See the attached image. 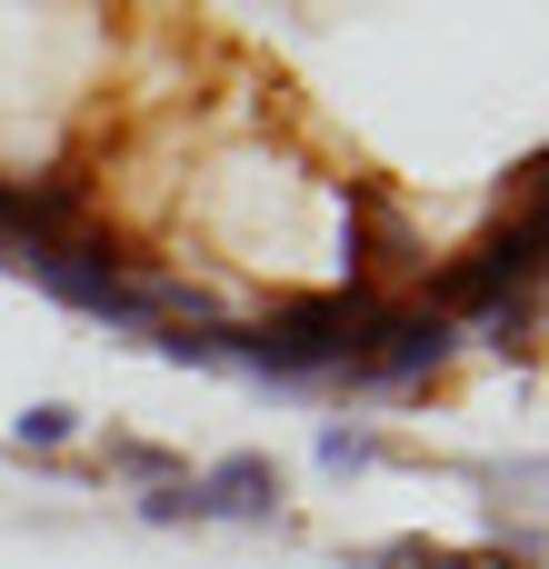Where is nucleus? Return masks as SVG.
<instances>
[{
    "label": "nucleus",
    "instance_id": "f257e3e1",
    "mask_svg": "<svg viewBox=\"0 0 549 569\" xmlns=\"http://www.w3.org/2000/svg\"><path fill=\"white\" fill-rule=\"evenodd\" d=\"M380 300H390V290H360V280H340V290H290V300H270L260 320H230V360L260 370V380H280V390H320V380L350 370V350H360V330L380 320Z\"/></svg>",
    "mask_w": 549,
    "mask_h": 569
},
{
    "label": "nucleus",
    "instance_id": "f03ea898",
    "mask_svg": "<svg viewBox=\"0 0 549 569\" xmlns=\"http://www.w3.org/2000/svg\"><path fill=\"white\" fill-rule=\"evenodd\" d=\"M530 290H540V210H510V220L480 230L450 270H430L410 300L460 330V320H490V310H510V300H530Z\"/></svg>",
    "mask_w": 549,
    "mask_h": 569
},
{
    "label": "nucleus",
    "instance_id": "7ed1b4c3",
    "mask_svg": "<svg viewBox=\"0 0 549 569\" xmlns=\"http://www.w3.org/2000/svg\"><path fill=\"white\" fill-rule=\"evenodd\" d=\"M450 350H460V330L440 320V310H420L410 290H390L380 300V320L360 330V350H350V390H420V380H440L450 370Z\"/></svg>",
    "mask_w": 549,
    "mask_h": 569
},
{
    "label": "nucleus",
    "instance_id": "20e7f679",
    "mask_svg": "<svg viewBox=\"0 0 549 569\" xmlns=\"http://www.w3.org/2000/svg\"><path fill=\"white\" fill-rule=\"evenodd\" d=\"M130 270H140V260H130L100 220H80L70 240H50V250H30V260H20V280H40L50 300H70V310H90V320H120Z\"/></svg>",
    "mask_w": 549,
    "mask_h": 569
},
{
    "label": "nucleus",
    "instance_id": "39448f33",
    "mask_svg": "<svg viewBox=\"0 0 549 569\" xmlns=\"http://www.w3.org/2000/svg\"><path fill=\"white\" fill-rule=\"evenodd\" d=\"M190 500H200V520H280L290 470L270 450H220L210 470H190Z\"/></svg>",
    "mask_w": 549,
    "mask_h": 569
},
{
    "label": "nucleus",
    "instance_id": "423d86ee",
    "mask_svg": "<svg viewBox=\"0 0 549 569\" xmlns=\"http://www.w3.org/2000/svg\"><path fill=\"white\" fill-rule=\"evenodd\" d=\"M310 460H320L330 480H350V470H380V460H400V440H390V430H370V420H320Z\"/></svg>",
    "mask_w": 549,
    "mask_h": 569
},
{
    "label": "nucleus",
    "instance_id": "0eeeda50",
    "mask_svg": "<svg viewBox=\"0 0 549 569\" xmlns=\"http://www.w3.org/2000/svg\"><path fill=\"white\" fill-rule=\"evenodd\" d=\"M100 470H110V480H130V490H180V480H190V460H180V450H160V440H130V430H110Z\"/></svg>",
    "mask_w": 549,
    "mask_h": 569
},
{
    "label": "nucleus",
    "instance_id": "6e6552de",
    "mask_svg": "<svg viewBox=\"0 0 549 569\" xmlns=\"http://www.w3.org/2000/svg\"><path fill=\"white\" fill-rule=\"evenodd\" d=\"M70 440H80V410H70V400H30V410L10 420V450H20V460H60Z\"/></svg>",
    "mask_w": 549,
    "mask_h": 569
},
{
    "label": "nucleus",
    "instance_id": "1a4fd4ad",
    "mask_svg": "<svg viewBox=\"0 0 549 569\" xmlns=\"http://www.w3.org/2000/svg\"><path fill=\"white\" fill-rule=\"evenodd\" d=\"M490 350H500V360H530V350H540V290L510 300V310H490Z\"/></svg>",
    "mask_w": 549,
    "mask_h": 569
},
{
    "label": "nucleus",
    "instance_id": "9d476101",
    "mask_svg": "<svg viewBox=\"0 0 549 569\" xmlns=\"http://www.w3.org/2000/svg\"><path fill=\"white\" fill-rule=\"evenodd\" d=\"M370 560L380 569H470V550H450V540H380Z\"/></svg>",
    "mask_w": 549,
    "mask_h": 569
},
{
    "label": "nucleus",
    "instance_id": "9b49d317",
    "mask_svg": "<svg viewBox=\"0 0 549 569\" xmlns=\"http://www.w3.org/2000/svg\"><path fill=\"white\" fill-rule=\"evenodd\" d=\"M140 520H150V530H180V520H200L190 480H180V490H140Z\"/></svg>",
    "mask_w": 549,
    "mask_h": 569
}]
</instances>
